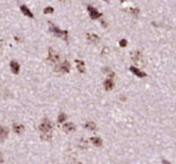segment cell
Instances as JSON below:
<instances>
[{"label": "cell", "instance_id": "6da1fadb", "mask_svg": "<svg viewBox=\"0 0 176 164\" xmlns=\"http://www.w3.org/2000/svg\"><path fill=\"white\" fill-rule=\"evenodd\" d=\"M61 61V57L55 50H53L52 48L48 49V57L46 59V62L48 63L49 65H52V67H55L58 65Z\"/></svg>", "mask_w": 176, "mask_h": 164}, {"label": "cell", "instance_id": "7a4b0ae2", "mask_svg": "<svg viewBox=\"0 0 176 164\" xmlns=\"http://www.w3.org/2000/svg\"><path fill=\"white\" fill-rule=\"evenodd\" d=\"M49 32L53 36H55V37H59V38L63 39L65 43H68V31H62V30H60L57 25L51 24L49 27Z\"/></svg>", "mask_w": 176, "mask_h": 164}, {"label": "cell", "instance_id": "3957f363", "mask_svg": "<svg viewBox=\"0 0 176 164\" xmlns=\"http://www.w3.org/2000/svg\"><path fill=\"white\" fill-rule=\"evenodd\" d=\"M54 72L60 73V74H68L71 71V64L68 60H63L62 62H60L58 65H55L53 69Z\"/></svg>", "mask_w": 176, "mask_h": 164}, {"label": "cell", "instance_id": "277c9868", "mask_svg": "<svg viewBox=\"0 0 176 164\" xmlns=\"http://www.w3.org/2000/svg\"><path fill=\"white\" fill-rule=\"evenodd\" d=\"M38 129L40 134H44V133H52L53 130V124L52 122L49 120V119H44L42 122H41L39 126H38Z\"/></svg>", "mask_w": 176, "mask_h": 164}, {"label": "cell", "instance_id": "5b68a950", "mask_svg": "<svg viewBox=\"0 0 176 164\" xmlns=\"http://www.w3.org/2000/svg\"><path fill=\"white\" fill-rule=\"evenodd\" d=\"M131 60H133V62L136 63V64H144V56H142V53L140 52L139 50H135V51H133L131 54Z\"/></svg>", "mask_w": 176, "mask_h": 164}, {"label": "cell", "instance_id": "8992f818", "mask_svg": "<svg viewBox=\"0 0 176 164\" xmlns=\"http://www.w3.org/2000/svg\"><path fill=\"white\" fill-rule=\"evenodd\" d=\"M87 10H88V12H89V16L91 18V20H97V19H99L100 16L102 15L98 10L95 9V8L91 7V5H87Z\"/></svg>", "mask_w": 176, "mask_h": 164}, {"label": "cell", "instance_id": "52a82bcc", "mask_svg": "<svg viewBox=\"0 0 176 164\" xmlns=\"http://www.w3.org/2000/svg\"><path fill=\"white\" fill-rule=\"evenodd\" d=\"M62 129H63L64 133H73L76 127H75V124L72 123V122H65L63 125H62Z\"/></svg>", "mask_w": 176, "mask_h": 164}, {"label": "cell", "instance_id": "ba28073f", "mask_svg": "<svg viewBox=\"0 0 176 164\" xmlns=\"http://www.w3.org/2000/svg\"><path fill=\"white\" fill-rule=\"evenodd\" d=\"M129 71H131L134 75H136L137 77H139V78H144V77L147 76V73H144V71H141L140 69H138V67H129Z\"/></svg>", "mask_w": 176, "mask_h": 164}, {"label": "cell", "instance_id": "9c48e42d", "mask_svg": "<svg viewBox=\"0 0 176 164\" xmlns=\"http://www.w3.org/2000/svg\"><path fill=\"white\" fill-rule=\"evenodd\" d=\"M114 80H113V78H107V80L103 82V87L104 89L107 90V91H111L112 89H114Z\"/></svg>", "mask_w": 176, "mask_h": 164}, {"label": "cell", "instance_id": "30bf717a", "mask_svg": "<svg viewBox=\"0 0 176 164\" xmlns=\"http://www.w3.org/2000/svg\"><path fill=\"white\" fill-rule=\"evenodd\" d=\"M86 39L88 40L91 44H97L100 40V37L98 35H96L94 33H87L86 34Z\"/></svg>", "mask_w": 176, "mask_h": 164}, {"label": "cell", "instance_id": "8fae6325", "mask_svg": "<svg viewBox=\"0 0 176 164\" xmlns=\"http://www.w3.org/2000/svg\"><path fill=\"white\" fill-rule=\"evenodd\" d=\"M12 130H13V132L16 134V135H21V134L24 133V130H25V127H24L22 124L14 123V124L12 125Z\"/></svg>", "mask_w": 176, "mask_h": 164}, {"label": "cell", "instance_id": "7c38bea8", "mask_svg": "<svg viewBox=\"0 0 176 164\" xmlns=\"http://www.w3.org/2000/svg\"><path fill=\"white\" fill-rule=\"evenodd\" d=\"M9 133H10V130L8 127H5V126H0V141H3L5 139H7Z\"/></svg>", "mask_w": 176, "mask_h": 164}, {"label": "cell", "instance_id": "4fadbf2b", "mask_svg": "<svg viewBox=\"0 0 176 164\" xmlns=\"http://www.w3.org/2000/svg\"><path fill=\"white\" fill-rule=\"evenodd\" d=\"M10 70H11V72L13 73V74H18L20 73V64H18V62H16L15 60H12L11 62H10Z\"/></svg>", "mask_w": 176, "mask_h": 164}, {"label": "cell", "instance_id": "5bb4252c", "mask_svg": "<svg viewBox=\"0 0 176 164\" xmlns=\"http://www.w3.org/2000/svg\"><path fill=\"white\" fill-rule=\"evenodd\" d=\"M90 142H91V145H94L95 147H98V148L102 147V145H103V141H102V139H101L100 137H98V136H94V137H90Z\"/></svg>", "mask_w": 176, "mask_h": 164}, {"label": "cell", "instance_id": "9a60e30c", "mask_svg": "<svg viewBox=\"0 0 176 164\" xmlns=\"http://www.w3.org/2000/svg\"><path fill=\"white\" fill-rule=\"evenodd\" d=\"M75 62H76V67H77V71L81 73V74H84L85 73V63L83 60H75Z\"/></svg>", "mask_w": 176, "mask_h": 164}, {"label": "cell", "instance_id": "2e32d148", "mask_svg": "<svg viewBox=\"0 0 176 164\" xmlns=\"http://www.w3.org/2000/svg\"><path fill=\"white\" fill-rule=\"evenodd\" d=\"M84 127L86 129H88V130H91V132H95L97 130V125L94 121H88V122H86L85 125H84Z\"/></svg>", "mask_w": 176, "mask_h": 164}, {"label": "cell", "instance_id": "e0dca14e", "mask_svg": "<svg viewBox=\"0 0 176 164\" xmlns=\"http://www.w3.org/2000/svg\"><path fill=\"white\" fill-rule=\"evenodd\" d=\"M20 9H21L22 13L24 14L25 16H28V18H31V19L34 18V14L31 12V10L28 9L26 5H21V7H20Z\"/></svg>", "mask_w": 176, "mask_h": 164}, {"label": "cell", "instance_id": "ac0fdd59", "mask_svg": "<svg viewBox=\"0 0 176 164\" xmlns=\"http://www.w3.org/2000/svg\"><path fill=\"white\" fill-rule=\"evenodd\" d=\"M66 120H68V114H65L64 112H60L58 115V119H57L59 124H64L66 122Z\"/></svg>", "mask_w": 176, "mask_h": 164}, {"label": "cell", "instance_id": "d6986e66", "mask_svg": "<svg viewBox=\"0 0 176 164\" xmlns=\"http://www.w3.org/2000/svg\"><path fill=\"white\" fill-rule=\"evenodd\" d=\"M52 138V133H44L40 134V139L44 141H50Z\"/></svg>", "mask_w": 176, "mask_h": 164}, {"label": "cell", "instance_id": "ffe728a7", "mask_svg": "<svg viewBox=\"0 0 176 164\" xmlns=\"http://www.w3.org/2000/svg\"><path fill=\"white\" fill-rule=\"evenodd\" d=\"M78 146L81 147V149H86V148H88V141L86 140L85 138H81L79 142H78Z\"/></svg>", "mask_w": 176, "mask_h": 164}, {"label": "cell", "instance_id": "44dd1931", "mask_svg": "<svg viewBox=\"0 0 176 164\" xmlns=\"http://www.w3.org/2000/svg\"><path fill=\"white\" fill-rule=\"evenodd\" d=\"M127 12H129L131 14H134V15H138L139 14V9H137V8H128L126 9Z\"/></svg>", "mask_w": 176, "mask_h": 164}, {"label": "cell", "instance_id": "7402d4cb", "mask_svg": "<svg viewBox=\"0 0 176 164\" xmlns=\"http://www.w3.org/2000/svg\"><path fill=\"white\" fill-rule=\"evenodd\" d=\"M53 8L52 7H47V8H45V10H44V13L45 14H50V13H53Z\"/></svg>", "mask_w": 176, "mask_h": 164}, {"label": "cell", "instance_id": "603a6c76", "mask_svg": "<svg viewBox=\"0 0 176 164\" xmlns=\"http://www.w3.org/2000/svg\"><path fill=\"white\" fill-rule=\"evenodd\" d=\"M120 46H121V47H126V46H127V40L126 39H121V40H120Z\"/></svg>", "mask_w": 176, "mask_h": 164}, {"label": "cell", "instance_id": "cb8c5ba5", "mask_svg": "<svg viewBox=\"0 0 176 164\" xmlns=\"http://www.w3.org/2000/svg\"><path fill=\"white\" fill-rule=\"evenodd\" d=\"M102 72H103L104 74H110V73H111V69H110V67H103V70H102Z\"/></svg>", "mask_w": 176, "mask_h": 164}, {"label": "cell", "instance_id": "d4e9b609", "mask_svg": "<svg viewBox=\"0 0 176 164\" xmlns=\"http://www.w3.org/2000/svg\"><path fill=\"white\" fill-rule=\"evenodd\" d=\"M162 163H163V164H171L170 162H168V161H167V160L164 159V158L162 159Z\"/></svg>", "mask_w": 176, "mask_h": 164}, {"label": "cell", "instance_id": "484cf974", "mask_svg": "<svg viewBox=\"0 0 176 164\" xmlns=\"http://www.w3.org/2000/svg\"><path fill=\"white\" fill-rule=\"evenodd\" d=\"M2 162H3V156H2V154L0 153V164L2 163Z\"/></svg>", "mask_w": 176, "mask_h": 164}, {"label": "cell", "instance_id": "4316f807", "mask_svg": "<svg viewBox=\"0 0 176 164\" xmlns=\"http://www.w3.org/2000/svg\"><path fill=\"white\" fill-rule=\"evenodd\" d=\"M101 23H102V26H103V27H105V26H107V23L104 22V21H101Z\"/></svg>", "mask_w": 176, "mask_h": 164}, {"label": "cell", "instance_id": "83f0119b", "mask_svg": "<svg viewBox=\"0 0 176 164\" xmlns=\"http://www.w3.org/2000/svg\"><path fill=\"white\" fill-rule=\"evenodd\" d=\"M0 54H1V45H0Z\"/></svg>", "mask_w": 176, "mask_h": 164}, {"label": "cell", "instance_id": "f1b7e54d", "mask_svg": "<svg viewBox=\"0 0 176 164\" xmlns=\"http://www.w3.org/2000/svg\"><path fill=\"white\" fill-rule=\"evenodd\" d=\"M104 1H107V2H109V0H104Z\"/></svg>", "mask_w": 176, "mask_h": 164}, {"label": "cell", "instance_id": "f546056e", "mask_svg": "<svg viewBox=\"0 0 176 164\" xmlns=\"http://www.w3.org/2000/svg\"><path fill=\"white\" fill-rule=\"evenodd\" d=\"M0 90H1V86H0Z\"/></svg>", "mask_w": 176, "mask_h": 164}]
</instances>
